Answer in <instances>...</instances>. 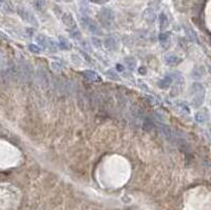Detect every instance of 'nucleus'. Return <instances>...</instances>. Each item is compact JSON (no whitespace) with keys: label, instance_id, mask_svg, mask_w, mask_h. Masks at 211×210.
<instances>
[{"label":"nucleus","instance_id":"obj_12","mask_svg":"<svg viewBox=\"0 0 211 210\" xmlns=\"http://www.w3.org/2000/svg\"><path fill=\"white\" fill-rule=\"evenodd\" d=\"M165 60H166V62L170 66L177 65V63H180L181 62V58L178 56H176V55H167L166 58H165Z\"/></svg>","mask_w":211,"mask_h":210},{"label":"nucleus","instance_id":"obj_23","mask_svg":"<svg viewBox=\"0 0 211 210\" xmlns=\"http://www.w3.org/2000/svg\"><path fill=\"white\" fill-rule=\"evenodd\" d=\"M116 69H117V72H121V71H122L124 70V67H122V66L121 65V63H117V66H116Z\"/></svg>","mask_w":211,"mask_h":210},{"label":"nucleus","instance_id":"obj_17","mask_svg":"<svg viewBox=\"0 0 211 210\" xmlns=\"http://www.w3.org/2000/svg\"><path fill=\"white\" fill-rule=\"evenodd\" d=\"M29 50L34 53V54H40L41 53V48H39L38 46H36V44H30L29 46Z\"/></svg>","mask_w":211,"mask_h":210},{"label":"nucleus","instance_id":"obj_10","mask_svg":"<svg viewBox=\"0 0 211 210\" xmlns=\"http://www.w3.org/2000/svg\"><path fill=\"white\" fill-rule=\"evenodd\" d=\"M172 84H173L172 78H171L170 76H166V77H164V78L159 80L158 86H159V88H162V89H168V88H169Z\"/></svg>","mask_w":211,"mask_h":210},{"label":"nucleus","instance_id":"obj_14","mask_svg":"<svg viewBox=\"0 0 211 210\" xmlns=\"http://www.w3.org/2000/svg\"><path fill=\"white\" fill-rule=\"evenodd\" d=\"M125 63H126V67L131 71H133L136 68V60L134 59V57H127L125 59Z\"/></svg>","mask_w":211,"mask_h":210},{"label":"nucleus","instance_id":"obj_7","mask_svg":"<svg viewBox=\"0 0 211 210\" xmlns=\"http://www.w3.org/2000/svg\"><path fill=\"white\" fill-rule=\"evenodd\" d=\"M62 22H63V25H65L67 28L71 31H73V30H76V23H75V20H74V18H73V16H72L70 13H65L62 16Z\"/></svg>","mask_w":211,"mask_h":210},{"label":"nucleus","instance_id":"obj_3","mask_svg":"<svg viewBox=\"0 0 211 210\" xmlns=\"http://www.w3.org/2000/svg\"><path fill=\"white\" fill-rule=\"evenodd\" d=\"M18 75L20 76L21 79L28 80L32 75V69L31 66L25 62H21L18 66Z\"/></svg>","mask_w":211,"mask_h":210},{"label":"nucleus","instance_id":"obj_13","mask_svg":"<svg viewBox=\"0 0 211 210\" xmlns=\"http://www.w3.org/2000/svg\"><path fill=\"white\" fill-rule=\"evenodd\" d=\"M82 74H84V76L87 79H89L91 81H95L98 79V75L95 73L94 71H91V70H85L82 72Z\"/></svg>","mask_w":211,"mask_h":210},{"label":"nucleus","instance_id":"obj_19","mask_svg":"<svg viewBox=\"0 0 211 210\" xmlns=\"http://www.w3.org/2000/svg\"><path fill=\"white\" fill-rule=\"evenodd\" d=\"M35 5H36V7L37 9H38L39 11H41L42 10V7H44V2L42 1V0H38V1H36V3H35Z\"/></svg>","mask_w":211,"mask_h":210},{"label":"nucleus","instance_id":"obj_11","mask_svg":"<svg viewBox=\"0 0 211 210\" xmlns=\"http://www.w3.org/2000/svg\"><path fill=\"white\" fill-rule=\"evenodd\" d=\"M58 46H59L62 50H68L71 48V43L66 37L63 36H59L58 37Z\"/></svg>","mask_w":211,"mask_h":210},{"label":"nucleus","instance_id":"obj_2","mask_svg":"<svg viewBox=\"0 0 211 210\" xmlns=\"http://www.w3.org/2000/svg\"><path fill=\"white\" fill-rule=\"evenodd\" d=\"M99 19L101 25L106 28H109L114 20V14L110 9H103L99 13Z\"/></svg>","mask_w":211,"mask_h":210},{"label":"nucleus","instance_id":"obj_15","mask_svg":"<svg viewBox=\"0 0 211 210\" xmlns=\"http://www.w3.org/2000/svg\"><path fill=\"white\" fill-rule=\"evenodd\" d=\"M107 76L109 77L110 79H113V80H119V76L117 74V72H115L114 70H109L107 71Z\"/></svg>","mask_w":211,"mask_h":210},{"label":"nucleus","instance_id":"obj_18","mask_svg":"<svg viewBox=\"0 0 211 210\" xmlns=\"http://www.w3.org/2000/svg\"><path fill=\"white\" fill-rule=\"evenodd\" d=\"M158 39H159V41H161V42L167 41L168 39H169V34H168V33H165V32H163V33L159 34Z\"/></svg>","mask_w":211,"mask_h":210},{"label":"nucleus","instance_id":"obj_8","mask_svg":"<svg viewBox=\"0 0 211 210\" xmlns=\"http://www.w3.org/2000/svg\"><path fill=\"white\" fill-rule=\"evenodd\" d=\"M105 47L108 50H111V51H116L118 50V41H117V38L115 36H109L108 38L105 39Z\"/></svg>","mask_w":211,"mask_h":210},{"label":"nucleus","instance_id":"obj_6","mask_svg":"<svg viewBox=\"0 0 211 210\" xmlns=\"http://www.w3.org/2000/svg\"><path fill=\"white\" fill-rule=\"evenodd\" d=\"M36 40L39 44H40V47L47 48V49H49V50H53V48L56 47L54 41H53L51 38H49V37H47L44 35H38L36 38Z\"/></svg>","mask_w":211,"mask_h":210},{"label":"nucleus","instance_id":"obj_1","mask_svg":"<svg viewBox=\"0 0 211 210\" xmlns=\"http://www.w3.org/2000/svg\"><path fill=\"white\" fill-rule=\"evenodd\" d=\"M191 103L194 107H200L203 105L204 103V98H205V88L202 84L200 82H194L191 87Z\"/></svg>","mask_w":211,"mask_h":210},{"label":"nucleus","instance_id":"obj_5","mask_svg":"<svg viewBox=\"0 0 211 210\" xmlns=\"http://www.w3.org/2000/svg\"><path fill=\"white\" fill-rule=\"evenodd\" d=\"M17 13H18V15H19L23 20L26 21V22L32 23V25L34 23V25H35L36 26L38 25L35 16L32 14V13L29 10L25 9V7H18V9H17Z\"/></svg>","mask_w":211,"mask_h":210},{"label":"nucleus","instance_id":"obj_4","mask_svg":"<svg viewBox=\"0 0 211 210\" xmlns=\"http://www.w3.org/2000/svg\"><path fill=\"white\" fill-rule=\"evenodd\" d=\"M81 21H82V25L87 28V30L91 32L92 34H95V35H99L100 34V29L95 21H93L92 19H90V18L85 17V16L81 18Z\"/></svg>","mask_w":211,"mask_h":210},{"label":"nucleus","instance_id":"obj_9","mask_svg":"<svg viewBox=\"0 0 211 210\" xmlns=\"http://www.w3.org/2000/svg\"><path fill=\"white\" fill-rule=\"evenodd\" d=\"M168 26H169V19H168L166 14L162 13V14L159 15V29H161L162 31H165Z\"/></svg>","mask_w":211,"mask_h":210},{"label":"nucleus","instance_id":"obj_16","mask_svg":"<svg viewBox=\"0 0 211 210\" xmlns=\"http://www.w3.org/2000/svg\"><path fill=\"white\" fill-rule=\"evenodd\" d=\"M186 34H187V37H188L190 40L192 41H197V37L195 35V33H194L193 31L191 30V29H186Z\"/></svg>","mask_w":211,"mask_h":210},{"label":"nucleus","instance_id":"obj_20","mask_svg":"<svg viewBox=\"0 0 211 210\" xmlns=\"http://www.w3.org/2000/svg\"><path fill=\"white\" fill-rule=\"evenodd\" d=\"M92 42H93V44L96 47V48H99L101 46V41H100V39H98V38H92Z\"/></svg>","mask_w":211,"mask_h":210},{"label":"nucleus","instance_id":"obj_21","mask_svg":"<svg viewBox=\"0 0 211 210\" xmlns=\"http://www.w3.org/2000/svg\"><path fill=\"white\" fill-rule=\"evenodd\" d=\"M89 1L96 4H106L107 2H109V0H89Z\"/></svg>","mask_w":211,"mask_h":210},{"label":"nucleus","instance_id":"obj_22","mask_svg":"<svg viewBox=\"0 0 211 210\" xmlns=\"http://www.w3.org/2000/svg\"><path fill=\"white\" fill-rule=\"evenodd\" d=\"M138 71H140V74H141V75H145L146 72H147V69H146V67H141V68L138 69Z\"/></svg>","mask_w":211,"mask_h":210},{"label":"nucleus","instance_id":"obj_24","mask_svg":"<svg viewBox=\"0 0 211 210\" xmlns=\"http://www.w3.org/2000/svg\"><path fill=\"white\" fill-rule=\"evenodd\" d=\"M4 1V0H1V2H3Z\"/></svg>","mask_w":211,"mask_h":210}]
</instances>
